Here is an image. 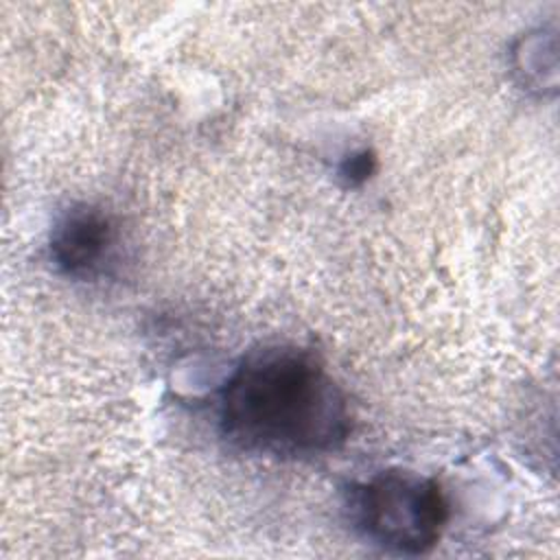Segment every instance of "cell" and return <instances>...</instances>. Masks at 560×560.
I'll return each mask as SVG.
<instances>
[{"label":"cell","mask_w":560,"mask_h":560,"mask_svg":"<svg viewBox=\"0 0 560 560\" xmlns=\"http://www.w3.org/2000/svg\"><path fill=\"white\" fill-rule=\"evenodd\" d=\"M374 168H376V158L372 151H368V149L354 151V153L346 155L343 162L339 164V179L343 182V186L357 188L372 177Z\"/></svg>","instance_id":"cell-4"},{"label":"cell","mask_w":560,"mask_h":560,"mask_svg":"<svg viewBox=\"0 0 560 560\" xmlns=\"http://www.w3.org/2000/svg\"><path fill=\"white\" fill-rule=\"evenodd\" d=\"M116 241L109 214L90 203H77L61 212L50 232V258L72 278H88L103 267Z\"/></svg>","instance_id":"cell-3"},{"label":"cell","mask_w":560,"mask_h":560,"mask_svg":"<svg viewBox=\"0 0 560 560\" xmlns=\"http://www.w3.org/2000/svg\"><path fill=\"white\" fill-rule=\"evenodd\" d=\"M350 516L376 547L396 556H422L438 545L448 503L438 481L389 468L350 490Z\"/></svg>","instance_id":"cell-2"},{"label":"cell","mask_w":560,"mask_h":560,"mask_svg":"<svg viewBox=\"0 0 560 560\" xmlns=\"http://www.w3.org/2000/svg\"><path fill=\"white\" fill-rule=\"evenodd\" d=\"M223 438L254 455L302 459L337 451L350 433V409L322 361L298 346L249 350L219 396Z\"/></svg>","instance_id":"cell-1"}]
</instances>
